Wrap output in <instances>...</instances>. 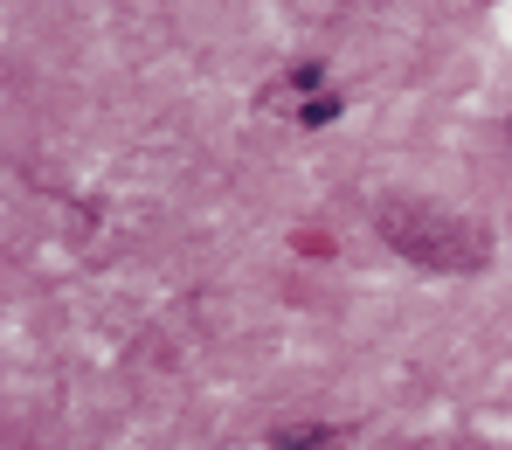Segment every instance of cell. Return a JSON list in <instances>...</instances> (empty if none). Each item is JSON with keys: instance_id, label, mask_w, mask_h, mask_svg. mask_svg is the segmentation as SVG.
Here are the masks:
<instances>
[{"instance_id": "cell-1", "label": "cell", "mask_w": 512, "mask_h": 450, "mask_svg": "<svg viewBox=\"0 0 512 450\" xmlns=\"http://www.w3.org/2000/svg\"><path fill=\"white\" fill-rule=\"evenodd\" d=\"M298 118H305V125H333V118H340V97H312Z\"/></svg>"}]
</instances>
